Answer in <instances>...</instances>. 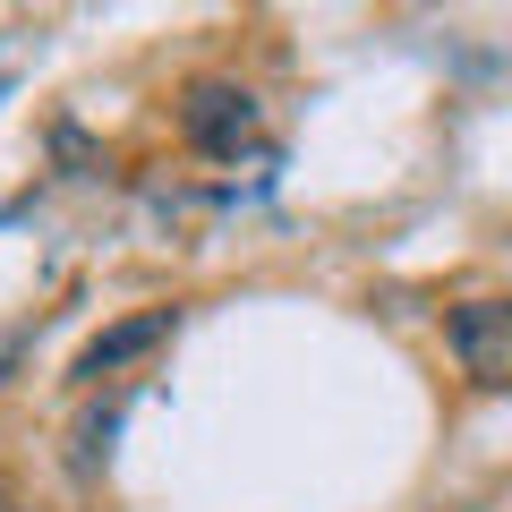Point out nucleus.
Returning <instances> with one entry per match:
<instances>
[{
  "label": "nucleus",
  "instance_id": "nucleus-1",
  "mask_svg": "<svg viewBox=\"0 0 512 512\" xmlns=\"http://www.w3.org/2000/svg\"><path fill=\"white\" fill-rule=\"evenodd\" d=\"M180 137L205 154V163H239V154L256 146V94L239 86V77H188Z\"/></svg>",
  "mask_w": 512,
  "mask_h": 512
},
{
  "label": "nucleus",
  "instance_id": "nucleus-2",
  "mask_svg": "<svg viewBox=\"0 0 512 512\" xmlns=\"http://www.w3.org/2000/svg\"><path fill=\"white\" fill-rule=\"evenodd\" d=\"M444 342H453L461 376L512 384V299H461V308L444 316Z\"/></svg>",
  "mask_w": 512,
  "mask_h": 512
},
{
  "label": "nucleus",
  "instance_id": "nucleus-3",
  "mask_svg": "<svg viewBox=\"0 0 512 512\" xmlns=\"http://www.w3.org/2000/svg\"><path fill=\"white\" fill-rule=\"evenodd\" d=\"M171 325H180V308H137V316H120V325H103L86 350H77V367H69V376H77V384H103V376H120L128 359L163 350V342H171Z\"/></svg>",
  "mask_w": 512,
  "mask_h": 512
},
{
  "label": "nucleus",
  "instance_id": "nucleus-4",
  "mask_svg": "<svg viewBox=\"0 0 512 512\" xmlns=\"http://www.w3.org/2000/svg\"><path fill=\"white\" fill-rule=\"evenodd\" d=\"M0 512H26V504H18V495H9V487H0Z\"/></svg>",
  "mask_w": 512,
  "mask_h": 512
}]
</instances>
